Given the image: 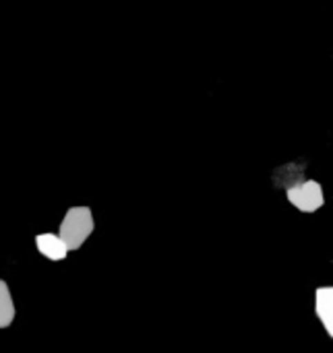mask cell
Listing matches in <instances>:
<instances>
[{
    "label": "cell",
    "instance_id": "cell-1",
    "mask_svg": "<svg viewBox=\"0 0 333 353\" xmlns=\"http://www.w3.org/2000/svg\"><path fill=\"white\" fill-rule=\"evenodd\" d=\"M95 230V219L89 207H70L58 228V236L68 248V252L79 250Z\"/></svg>",
    "mask_w": 333,
    "mask_h": 353
},
{
    "label": "cell",
    "instance_id": "cell-2",
    "mask_svg": "<svg viewBox=\"0 0 333 353\" xmlns=\"http://www.w3.org/2000/svg\"><path fill=\"white\" fill-rule=\"evenodd\" d=\"M286 199L301 213H317L325 205L323 186L317 180H303L286 188Z\"/></svg>",
    "mask_w": 333,
    "mask_h": 353
},
{
    "label": "cell",
    "instance_id": "cell-3",
    "mask_svg": "<svg viewBox=\"0 0 333 353\" xmlns=\"http://www.w3.org/2000/svg\"><path fill=\"white\" fill-rule=\"evenodd\" d=\"M315 314L323 325L325 333L333 339V288L323 285L315 290Z\"/></svg>",
    "mask_w": 333,
    "mask_h": 353
},
{
    "label": "cell",
    "instance_id": "cell-4",
    "mask_svg": "<svg viewBox=\"0 0 333 353\" xmlns=\"http://www.w3.org/2000/svg\"><path fill=\"white\" fill-rule=\"evenodd\" d=\"M35 248L44 259H48L52 263H60L68 256V248L64 246V242L60 240L58 234H37Z\"/></svg>",
    "mask_w": 333,
    "mask_h": 353
},
{
    "label": "cell",
    "instance_id": "cell-5",
    "mask_svg": "<svg viewBox=\"0 0 333 353\" xmlns=\"http://www.w3.org/2000/svg\"><path fill=\"white\" fill-rule=\"evenodd\" d=\"M305 170L307 165L303 161H290V163H284L276 170L274 174V182L276 186H282V188H290L298 182L305 180Z\"/></svg>",
    "mask_w": 333,
    "mask_h": 353
},
{
    "label": "cell",
    "instance_id": "cell-6",
    "mask_svg": "<svg viewBox=\"0 0 333 353\" xmlns=\"http://www.w3.org/2000/svg\"><path fill=\"white\" fill-rule=\"evenodd\" d=\"M15 316H17V308L8 283L0 279V329H8L15 323Z\"/></svg>",
    "mask_w": 333,
    "mask_h": 353
}]
</instances>
